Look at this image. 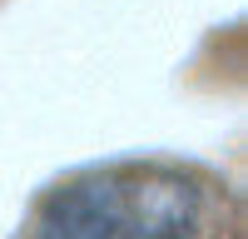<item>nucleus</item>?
<instances>
[{
	"instance_id": "obj_1",
	"label": "nucleus",
	"mask_w": 248,
	"mask_h": 239,
	"mask_svg": "<svg viewBox=\"0 0 248 239\" xmlns=\"http://www.w3.org/2000/svg\"><path fill=\"white\" fill-rule=\"evenodd\" d=\"M199 185L164 165H109L45 194L35 239H199Z\"/></svg>"
}]
</instances>
